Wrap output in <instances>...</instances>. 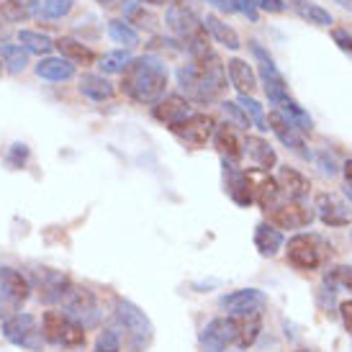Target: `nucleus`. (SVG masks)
<instances>
[{
    "label": "nucleus",
    "instance_id": "4c0bfd02",
    "mask_svg": "<svg viewBox=\"0 0 352 352\" xmlns=\"http://www.w3.org/2000/svg\"><path fill=\"white\" fill-rule=\"evenodd\" d=\"M0 8H3V13L8 16L10 23H19V21H26L34 16L36 0H6Z\"/></svg>",
    "mask_w": 352,
    "mask_h": 352
},
{
    "label": "nucleus",
    "instance_id": "3c124183",
    "mask_svg": "<svg viewBox=\"0 0 352 352\" xmlns=\"http://www.w3.org/2000/svg\"><path fill=\"white\" fill-rule=\"evenodd\" d=\"M342 173H344V183H347V190H352V160H347L342 165Z\"/></svg>",
    "mask_w": 352,
    "mask_h": 352
},
{
    "label": "nucleus",
    "instance_id": "cd10ccee",
    "mask_svg": "<svg viewBox=\"0 0 352 352\" xmlns=\"http://www.w3.org/2000/svg\"><path fill=\"white\" fill-rule=\"evenodd\" d=\"M275 106V111L280 113V116L291 124L294 129H298V131H311L314 129V121H311V116L303 111V106H298L291 96H285V98H280L278 103H273Z\"/></svg>",
    "mask_w": 352,
    "mask_h": 352
},
{
    "label": "nucleus",
    "instance_id": "2f4dec72",
    "mask_svg": "<svg viewBox=\"0 0 352 352\" xmlns=\"http://www.w3.org/2000/svg\"><path fill=\"white\" fill-rule=\"evenodd\" d=\"M121 10H124V19H126L129 26L134 23V26H139V29H147V31L157 29L155 13H149V10L144 8V3H139V0H126V3L121 6Z\"/></svg>",
    "mask_w": 352,
    "mask_h": 352
},
{
    "label": "nucleus",
    "instance_id": "f257e3e1",
    "mask_svg": "<svg viewBox=\"0 0 352 352\" xmlns=\"http://www.w3.org/2000/svg\"><path fill=\"white\" fill-rule=\"evenodd\" d=\"M177 85L188 100L214 103L226 90V65L214 50H208L177 67Z\"/></svg>",
    "mask_w": 352,
    "mask_h": 352
},
{
    "label": "nucleus",
    "instance_id": "0eeeda50",
    "mask_svg": "<svg viewBox=\"0 0 352 352\" xmlns=\"http://www.w3.org/2000/svg\"><path fill=\"white\" fill-rule=\"evenodd\" d=\"M285 257H288V263L294 265L296 270L311 273V270H319L324 265L327 247L316 234H296L285 245Z\"/></svg>",
    "mask_w": 352,
    "mask_h": 352
},
{
    "label": "nucleus",
    "instance_id": "c756f323",
    "mask_svg": "<svg viewBox=\"0 0 352 352\" xmlns=\"http://www.w3.org/2000/svg\"><path fill=\"white\" fill-rule=\"evenodd\" d=\"M288 6L294 8V13L298 19L311 23V26H332L334 23L332 13L327 8H322V6H316V3H309V0H288Z\"/></svg>",
    "mask_w": 352,
    "mask_h": 352
},
{
    "label": "nucleus",
    "instance_id": "39448f33",
    "mask_svg": "<svg viewBox=\"0 0 352 352\" xmlns=\"http://www.w3.org/2000/svg\"><path fill=\"white\" fill-rule=\"evenodd\" d=\"M59 306H62V314H67L69 319L78 322L82 329H90V327H96L100 322L98 298L85 285H69V291L59 301Z\"/></svg>",
    "mask_w": 352,
    "mask_h": 352
},
{
    "label": "nucleus",
    "instance_id": "412c9836",
    "mask_svg": "<svg viewBox=\"0 0 352 352\" xmlns=\"http://www.w3.org/2000/svg\"><path fill=\"white\" fill-rule=\"evenodd\" d=\"M283 201H285V196H283V190H280V186H278V180L270 177L267 173H260V177L254 180V204L260 206L265 214H270V211H275Z\"/></svg>",
    "mask_w": 352,
    "mask_h": 352
},
{
    "label": "nucleus",
    "instance_id": "ea45409f",
    "mask_svg": "<svg viewBox=\"0 0 352 352\" xmlns=\"http://www.w3.org/2000/svg\"><path fill=\"white\" fill-rule=\"evenodd\" d=\"M214 6L224 13H242L250 21H257V8L252 0H214Z\"/></svg>",
    "mask_w": 352,
    "mask_h": 352
},
{
    "label": "nucleus",
    "instance_id": "79ce46f5",
    "mask_svg": "<svg viewBox=\"0 0 352 352\" xmlns=\"http://www.w3.org/2000/svg\"><path fill=\"white\" fill-rule=\"evenodd\" d=\"M6 162H8L13 170L23 167L26 162H29V147H26V144H21V142H16V144L10 147L8 157H6Z\"/></svg>",
    "mask_w": 352,
    "mask_h": 352
},
{
    "label": "nucleus",
    "instance_id": "423d86ee",
    "mask_svg": "<svg viewBox=\"0 0 352 352\" xmlns=\"http://www.w3.org/2000/svg\"><path fill=\"white\" fill-rule=\"evenodd\" d=\"M3 337L10 344H16L21 350L41 352L44 347V334H41V322L34 314H13L8 319H3Z\"/></svg>",
    "mask_w": 352,
    "mask_h": 352
},
{
    "label": "nucleus",
    "instance_id": "58836bf2",
    "mask_svg": "<svg viewBox=\"0 0 352 352\" xmlns=\"http://www.w3.org/2000/svg\"><path fill=\"white\" fill-rule=\"evenodd\" d=\"M239 108L245 111V116L250 118V124H254V129H260V131H267V116H265L263 106L252 98V96H239L236 98Z\"/></svg>",
    "mask_w": 352,
    "mask_h": 352
},
{
    "label": "nucleus",
    "instance_id": "72a5a7b5",
    "mask_svg": "<svg viewBox=\"0 0 352 352\" xmlns=\"http://www.w3.org/2000/svg\"><path fill=\"white\" fill-rule=\"evenodd\" d=\"M19 44L26 52H34V54H50L54 50V39L41 34V31H31V29H21L19 31Z\"/></svg>",
    "mask_w": 352,
    "mask_h": 352
},
{
    "label": "nucleus",
    "instance_id": "f03ea898",
    "mask_svg": "<svg viewBox=\"0 0 352 352\" xmlns=\"http://www.w3.org/2000/svg\"><path fill=\"white\" fill-rule=\"evenodd\" d=\"M121 90L126 93L134 103L142 106H155L165 98L167 90V65L165 59L155 57V54H144V57H134L129 62V67L121 72Z\"/></svg>",
    "mask_w": 352,
    "mask_h": 352
},
{
    "label": "nucleus",
    "instance_id": "aec40b11",
    "mask_svg": "<svg viewBox=\"0 0 352 352\" xmlns=\"http://www.w3.org/2000/svg\"><path fill=\"white\" fill-rule=\"evenodd\" d=\"M245 152H247V160L252 162V167L257 173H267V170H273L278 165V155H275V149L267 144V139L263 137H254V134H247L245 139Z\"/></svg>",
    "mask_w": 352,
    "mask_h": 352
},
{
    "label": "nucleus",
    "instance_id": "49530a36",
    "mask_svg": "<svg viewBox=\"0 0 352 352\" xmlns=\"http://www.w3.org/2000/svg\"><path fill=\"white\" fill-rule=\"evenodd\" d=\"M327 283H342L344 288H352V267H334Z\"/></svg>",
    "mask_w": 352,
    "mask_h": 352
},
{
    "label": "nucleus",
    "instance_id": "4d7b16f0",
    "mask_svg": "<svg viewBox=\"0 0 352 352\" xmlns=\"http://www.w3.org/2000/svg\"><path fill=\"white\" fill-rule=\"evenodd\" d=\"M0 69H3V62H0Z\"/></svg>",
    "mask_w": 352,
    "mask_h": 352
},
{
    "label": "nucleus",
    "instance_id": "7ed1b4c3",
    "mask_svg": "<svg viewBox=\"0 0 352 352\" xmlns=\"http://www.w3.org/2000/svg\"><path fill=\"white\" fill-rule=\"evenodd\" d=\"M41 334H44V342H52L54 347H62V350L85 347V329L62 311H44Z\"/></svg>",
    "mask_w": 352,
    "mask_h": 352
},
{
    "label": "nucleus",
    "instance_id": "6e6d98bb",
    "mask_svg": "<svg viewBox=\"0 0 352 352\" xmlns=\"http://www.w3.org/2000/svg\"><path fill=\"white\" fill-rule=\"evenodd\" d=\"M298 352H311V350H298Z\"/></svg>",
    "mask_w": 352,
    "mask_h": 352
},
{
    "label": "nucleus",
    "instance_id": "e433bc0d",
    "mask_svg": "<svg viewBox=\"0 0 352 352\" xmlns=\"http://www.w3.org/2000/svg\"><path fill=\"white\" fill-rule=\"evenodd\" d=\"M131 59L134 57H131V52L129 50H113L100 57V69H103L106 75H121V72L129 67Z\"/></svg>",
    "mask_w": 352,
    "mask_h": 352
},
{
    "label": "nucleus",
    "instance_id": "1a4fd4ad",
    "mask_svg": "<svg viewBox=\"0 0 352 352\" xmlns=\"http://www.w3.org/2000/svg\"><path fill=\"white\" fill-rule=\"evenodd\" d=\"M239 340V319L236 316H219L204 327L198 344L204 352H224Z\"/></svg>",
    "mask_w": 352,
    "mask_h": 352
},
{
    "label": "nucleus",
    "instance_id": "8fccbe9b",
    "mask_svg": "<svg viewBox=\"0 0 352 352\" xmlns=\"http://www.w3.org/2000/svg\"><path fill=\"white\" fill-rule=\"evenodd\" d=\"M8 31H10V21H8V16L3 13V8H0V39H6Z\"/></svg>",
    "mask_w": 352,
    "mask_h": 352
},
{
    "label": "nucleus",
    "instance_id": "b1692460",
    "mask_svg": "<svg viewBox=\"0 0 352 352\" xmlns=\"http://www.w3.org/2000/svg\"><path fill=\"white\" fill-rule=\"evenodd\" d=\"M34 72L41 80H50V82H65V80L75 78V65L67 62L65 57H44L36 62Z\"/></svg>",
    "mask_w": 352,
    "mask_h": 352
},
{
    "label": "nucleus",
    "instance_id": "c03bdc74",
    "mask_svg": "<svg viewBox=\"0 0 352 352\" xmlns=\"http://www.w3.org/2000/svg\"><path fill=\"white\" fill-rule=\"evenodd\" d=\"M221 108H224V111H226V113H229V116L234 118V121H236V124H239V126H245V129L252 126V124H250V118L245 116V111L239 108V103H232V100H224V103H221Z\"/></svg>",
    "mask_w": 352,
    "mask_h": 352
},
{
    "label": "nucleus",
    "instance_id": "a211bd4d",
    "mask_svg": "<svg viewBox=\"0 0 352 352\" xmlns=\"http://www.w3.org/2000/svg\"><path fill=\"white\" fill-rule=\"evenodd\" d=\"M214 147L221 155V160L232 162V165H236L245 155V142L239 139V134H236V129L232 124H216Z\"/></svg>",
    "mask_w": 352,
    "mask_h": 352
},
{
    "label": "nucleus",
    "instance_id": "4be33fe9",
    "mask_svg": "<svg viewBox=\"0 0 352 352\" xmlns=\"http://www.w3.org/2000/svg\"><path fill=\"white\" fill-rule=\"evenodd\" d=\"M226 75H229L232 88L239 90V96H252L257 90V72L252 69V65H247L245 59H229L226 62Z\"/></svg>",
    "mask_w": 352,
    "mask_h": 352
},
{
    "label": "nucleus",
    "instance_id": "09e8293b",
    "mask_svg": "<svg viewBox=\"0 0 352 352\" xmlns=\"http://www.w3.org/2000/svg\"><path fill=\"white\" fill-rule=\"evenodd\" d=\"M340 316H342V324H344V329H347V334L352 337V298L340 303Z\"/></svg>",
    "mask_w": 352,
    "mask_h": 352
},
{
    "label": "nucleus",
    "instance_id": "9d476101",
    "mask_svg": "<svg viewBox=\"0 0 352 352\" xmlns=\"http://www.w3.org/2000/svg\"><path fill=\"white\" fill-rule=\"evenodd\" d=\"M250 50H252L257 65H260V80H263L265 96L270 103H278L280 98L288 96V82H285L283 72L278 69V65L273 62V57L257 44V41H250Z\"/></svg>",
    "mask_w": 352,
    "mask_h": 352
},
{
    "label": "nucleus",
    "instance_id": "20e7f679",
    "mask_svg": "<svg viewBox=\"0 0 352 352\" xmlns=\"http://www.w3.org/2000/svg\"><path fill=\"white\" fill-rule=\"evenodd\" d=\"M116 322L118 327L126 332V340L131 344V350H147L152 340H155V327L149 322V316L137 303L131 301H118L116 303Z\"/></svg>",
    "mask_w": 352,
    "mask_h": 352
},
{
    "label": "nucleus",
    "instance_id": "bb28decb",
    "mask_svg": "<svg viewBox=\"0 0 352 352\" xmlns=\"http://www.w3.org/2000/svg\"><path fill=\"white\" fill-rule=\"evenodd\" d=\"M204 29L206 34H211L219 44H224L226 50H232L236 52L239 47H242V41H239V34H236L229 23H224V21L219 19V16H214V13H208L204 19Z\"/></svg>",
    "mask_w": 352,
    "mask_h": 352
},
{
    "label": "nucleus",
    "instance_id": "5fc2aeb1",
    "mask_svg": "<svg viewBox=\"0 0 352 352\" xmlns=\"http://www.w3.org/2000/svg\"><path fill=\"white\" fill-rule=\"evenodd\" d=\"M334 3H340L342 8H350L352 10V0H334Z\"/></svg>",
    "mask_w": 352,
    "mask_h": 352
},
{
    "label": "nucleus",
    "instance_id": "603ef678",
    "mask_svg": "<svg viewBox=\"0 0 352 352\" xmlns=\"http://www.w3.org/2000/svg\"><path fill=\"white\" fill-rule=\"evenodd\" d=\"M98 6H103V8H111V6H116L118 0H96Z\"/></svg>",
    "mask_w": 352,
    "mask_h": 352
},
{
    "label": "nucleus",
    "instance_id": "864d4df0",
    "mask_svg": "<svg viewBox=\"0 0 352 352\" xmlns=\"http://www.w3.org/2000/svg\"><path fill=\"white\" fill-rule=\"evenodd\" d=\"M139 3H147V6H165L167 0H139Z\"/></svg>",
    "mask_w": 352,
    "mask_h": 352
},
{
    "label": "nucleus",
    "instance_id": "37998d69",
    "mask_svg": "<svg viewBox=\"0 0 352 352\" xmlns=\"http://www.w3.org/2000/svg\"><path fill=\"white\" fill-rule=\"evenodd\" d=\"M311 160L319 165V170H322L324 175H337L340 173V167H337V160H334L329 152H316V155H311Z\"/></svg>",
    "mask_w": 352,
    "mask_h": 352
},
{
    "label": "nucleus",
    "instance_id": "a19ab883",
    "mask_svg": "<svg viewBox=\"0 0 352 352\" xmlns=\"http://www.w3.org/2000/svg\"><path fill=\"white\" fill-rule=\"evenodd\" d=\"M98 352H121V334L118 329H103L98 334V344H96Z\"/></svg>",
    "mask_w": 352,
    "mask_h": 352
},
{
    "label": "nucleus",
    "instance_id": "f704fd0d",
    "mask_svg": "<svg viewBox=\"0 0 352 352\" xmlns=\"http://www.w3.org/2000/svg\"><path fill=\"white\" fill-rule=\"evenodd\" d=\"M108 36L121 44V50H134L139 47V31L129 26L126 21H108Z\"/></svg>",
    "mask_w": 352,
    "mask_h": 352
},
{
    "label": "nucleus",
    "instance_id": "dca6fc26",
    "mask_svg": "<svg viewBox=\"0 0 352 352\" xmlns=\"http://www.w3.org/2000/svg\"><path fill=\"white\" fill-rule=\"evenodd\" d=\"M314 208L327 226H347L352 221V208L337 193H319Z\"/></svg>",
    "mask_w": 352,
    "mask_h": 352
},
{
    "label": "nucleus",
    "instance_id": "9b49d317",
    "mask_svg": "<svg viewBox=\"0 0 352 352\" xmlns=\"http://www.w3.org/2000/svg\"><path fill=\"white\" fill-rule=\"evenodd\" d=\"M29 283H31V291H39V298L44 303H59L69 291L72 280L65 273H59V270L36 267V270H31Z\"/></svg>",
    "mask_w": 352,
    "mask_h": 352
},
{
    "label": "nucleus",
    "instance_id": "f8f14e48",
    "mask_svg": "<svg viewBox=\"0 0 352 352\" xmlns=\"http://www.w3.org/2000/svg\"><path fill=\"white\" fill-rule=\"evenodd\" d=\"M214 131H216L214 116H208V113H196V111H193L180 126L173 129V134H175L183 144H188V147H193V149L206 147V142L214 139Z\"/></svg>",
    "mask_w": 352,
    "mask_h": 352
},
{
    "label": "nucleus",
    "instance_id": "a878e982",
    "mask_svg": "<svg viewBox=\"0 0 352 352\" xmlns=\"http://www.w3.org/2000/svg\"><path fill=\"white\" fill-rule=\"evenodd\" d=\"M54 50L59 52V57H65L67 62H72V65H82V67H88V65L96 62L93 50H88L82 41L72 39V36H59V39L54 41Z\"/></svg>",
    "mask_w": 352,
    "mask_h": 352
},
{
    "label": "nucleus",
    "instance_id": "4468645a",
    "mask_svg": "<svg viewBox=\"0 0 352 352\" xmlns=\"http://www.w3.org/2000/svg\"><path fill=\"white\" fill-rule=\"evenodd\" d=\"M224 188L229 198L234 201L236 206H247L254 204V180L252 173H247L242 167L232 165V162H224Z\"/></svg>",
    "mask_w": 352,
    "mask_h": 352
},
{
    "label": "nucleus",
    "instance_id": "6e6552de",
    "mask_svg": "<svg viewBox=\"0 0 352 352\" xmlns=\"http://www.w3.org/2000/svg\"><path fill=\"white\" fill-rule=\"evenodd\" d=\"M29 294L31 283L26 275L13 267H0V319L19 314L21 303L29 298Z\"/></svg>",
    "mask_w": 352,
    "mask_h": 352
},
{
    "label": "nucleus",
    "instance_id": "de8ad7c7",
    "mask_svg": "<svg viewBox=\"0 0 352 352\" xmlns=\"http://www.w3.org/2000/svg\"><path fill=\"white\" fill-rule=\"evenodd\" d=\"M257 10H267V13H283L288 8L285 0H252Z\"/></svg>",
    "mask_w": 352,
    "mask_h": 352
},
{
    "label": "nucleus",
    "instance_id": "5701e85b",
    "mask_svg": "<svg viewBox=\"0 0 352 352\" xmlns=\"http://www.w3.org/2000/svg\"><path fill=\"white\" fill-rule=\"evenodd\" d=\"M278 186L283 190L285 198H291V201H303V198L309 196V190H311V183H309V177L301 175L296 167H280L278 170Z\"/></svg>",
    "mask_w": 352,
    "mask_h": 352
},
{
    "label": "nucleus",
    "instance_id": "ddd939ff",
    "mask_svg": "<svg viewBox=\"0 0 352 352\" xmlns=\"http://www.w3.org/2000/svg\"><path fill=\"white\" fill-rule=\"evenodd\" d=\"M219 306L224 309L229 316H250V314H263V309L267 306V296L257 288H239L232 294L221 296Z\"/></svg>",
    "mask_w": 352,
    "mask_h": 352
},
{
    "label": "nucleus",
    "instance_id": "a18cd8bd",
    "mask_svg": "<svg viewBox=\"0 0 352 352\" xmlns=\"http://www.w3.org/2000/svg\"><path fill=\"white\" fill-rule=\"evenodd\" d=\"M332 39H334V44L344 52V54H350V57H352V34H350V31H347V29H334Z\"/></svg>",
    "mask_w": 352,
    "mask_h": 352
},
{
    "label": "nucleus",
    "instance_id": "2eb2a0df",
    "mask_svg": "<svg viewBox=\"0 0 352 352\" xmlns=\"http://www.w3.org/2000/svg\"><path fill=\"white\" fill-rule=\"evenodd\" d=\"M267 216H270V224L275 229H303V226H309L314 221L311 208L303 201H291V198H285L283 204Z\"/></svg>",
    "mask_w": 352,
    "mask_h": 352
},
{
    "label": "nucleus",
    "instance_id": "6ab92c4d",
    "mask_svg": "<svg viewBox=\"0 0 352 352\" xmlns=\"http://www.w3.org/2000/svg\"><path fill=\"white\" fill-rule=\"evenodd\" d=\"M267 129L273 131L275 137H278V142L283 144V147L288 149H294L296 155H301L306 157V160H311V152L306 149V144H303V137H301V131L298 129H294L288 121H285L278 111H273L270 116H267Z\"/></svg>",
    "mask_w": 352,
    "mask_h": 352
},
{
    "label": "nucleus",
    "instance_id": "f3484780",
    "mask_svg": "<svg viewBox=\"0 0 352 352\" xmlns=\"http://www.w3.org/2000/svg\"><path fill=\"white\" fill-rule=\"evenodd\" d=\"M190 113H193L190 100L183 98V96H167V98H162L160 103H155V108H152V116H155L160 124H165L170 131H173L175 126H180Z\"/></svg>",
    "mask_w": 352,
    "mask_h": 352
},
{
    "label": "nucleus",
    "instance_id": "473e14b6",
    "mask_svg": "<svg viewBox=\"0 0 352 352\" xmlns=\"http://www.w3.org/2000/svg\"><path fill=\"white\" fill-rule=\"evenodd\" d=\"M75 8V0H36L34 19L39 21H59Z\"/></svg>",
    "mask_w": 352,
    "mask_h": 352
},
{
    "label": "nucleus",
    "instance_id": "c9c22d12",
    "mask_svg": "<svg viewBox=\"0 0 352 352\" xmlns=\"http://www.w3.org/2000/svg\"><path fill=\"white\" fill-rule=\"evenodd\" d=\"M260 329H263V316H260V314L239 316V340H236V344H239L242 350L252 347L254 340L260 337Z\"/></svg>",
    "mask_w": 352,
    "mask_h": 352
},
{
    "label": "nucleus",
    "instance_id": "7c9ffc66",
    "mask_svg": "<svg viewBox=\"0 0 352 352\" xmlns=\"http://www.w3.org/2000/svg\"><path fill=\"white\" fill-rule=\"evenodd\" d=\"M0 62L6 65L10 75H21L23 69L29 67V52L23 50L21 44H8V41H0Z\"/></svg>",
    "mask_w": 352,
    "mask_h": 352
},
{
    "label": "nucleus",
    "instance_id": "393cba45",
    "mask_svg": "<svg viewBox=\"0 0 352 352\" xmlns=\"http://www.w3.org/2000/svg\"><path fill=\"white\" fill-rule=\"evenodd\" d=\"M80 93L85 96V98L96 100V103H103V100H111L116 96V88H113V82L103 75H93V72H85L78 82Z\"/></svg>",
    "mask_w": 352,
    "mask_h": 352
},
{
    "label": "nucleus",
    "instance_id": "c85d7f7f",
    "mask_svg": "<svg viewBox=\"0 0 352 352\" xmlns=\"http://www.w3.org/2000/svg\"><path fill=\"white\" fill-rule=\"evenodd\" d=\"M254 247L265 257H275V254L283 250V234L270 221H263V224H257V229H254Z\"/></svg>",
    "mask_w": 352,
    "mask_h": 352
}]
</instances>
